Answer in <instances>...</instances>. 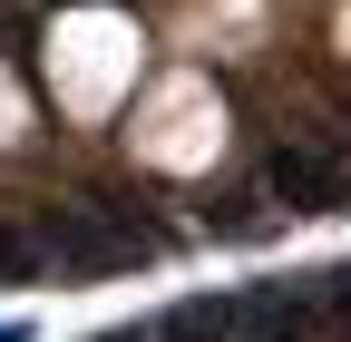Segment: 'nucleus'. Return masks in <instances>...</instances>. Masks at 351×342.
Returning a JSON list of instances; mask_svg holds the SVG:
<instances>
[{
	"mask_svg": "<svg viewBox=\"0 0 351 342\" xmlns=\"http://www.w3.org/2000/svg\"><path fill=\"white\" fill-rule=\"evenodd\" d=\"M98 342H147V323H127V332H98Z\"/></svg>",
	"mask_w": 351,
	"mask_h": 342,
	"instance_id": "20e7f679",
	"label": "nucleus"
},
{
	"mask_svg": "<svg viewBox=\"0 0 351 342\" xmlns=\"http://www.w3.org/2000/svg\"><path fill=\"white\" fill-rule=\"evenodd\" d=\"M0 342H29V332H20V323H0Z\"/></svg>",
	"mask_w": 351,
	"mask_h": 342,
	"instance_id": "39448f33",
	"label": "nucleus"
},
{
	"mask_svg": "<svg viewBox=\"0 0 351 342\" xmlns=\"http://www.w3.org/2000/svg\"><path fill=\"white\" fill-rule=\"evenodd\" d=\"M341 196H351V147L293 137V147L263 157V205L274 216H313V205H341Z\"/></svg>",
	"mask_w": 351,
	"mask_h": 342,
	"instance_id": "f257e3e1",
	"label": "nucleus"
},
{
	"mask_svg": "<svg viewBox=\"0 0 351 342\" xmlns=\"http://www.w3.org/2000/svg\"><path fill=\"white\" fill-rule=\"evenodd\" d=\"M49 274V235H39V216H10L0 225V284H39Z\"/></svg>",
	"mask_w": 351,
	"mask_h": 342,
	"instance_id": "7ed1b4c3",
	"label": "nucleus"
},
{
	"mask_svg": "<svg viewBox=\"0 0 351 342\" xmlns=\"http://www.w3.org/2000/svg\"><path fill=\"white\" fill-rule=\"evenodd\" d=\"M225 304H234V342H322V274L254 284V293H225Z\"/></svg>",
	"mask_w": 351,
	"mask_h": 342,
	"instance_id": "f03ea898",
	"label": "nucleus"
}]
</instances>
